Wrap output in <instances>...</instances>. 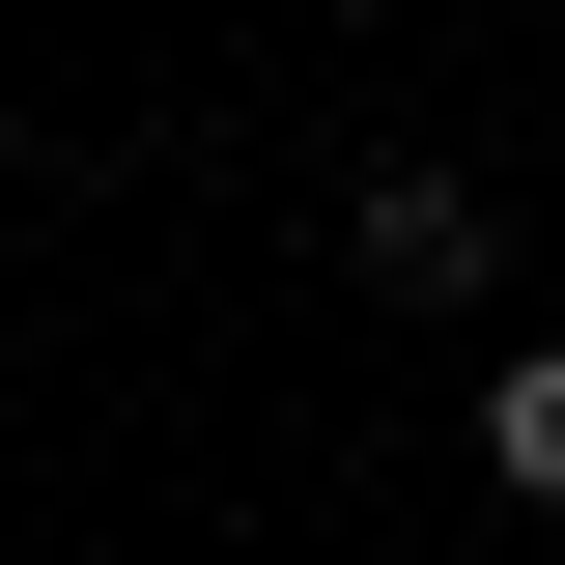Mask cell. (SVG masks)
<instances>
[{
	"instance_id": "cell-1",
	"label": "cell",
	"mask_w": 565,
	"mask_h": 565,
	"mask_svg": "<svg viewBox=\"0 0 565 565\" xmlns=\"http://www.w3.org/2000/svg\"><path fill=\"white\" fill-rule=\"evenodd\" d=\"M340 255H367V282H481V199H452V170H367Z\"/></svg>"
}]
</instances>
